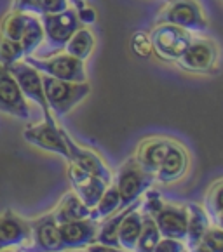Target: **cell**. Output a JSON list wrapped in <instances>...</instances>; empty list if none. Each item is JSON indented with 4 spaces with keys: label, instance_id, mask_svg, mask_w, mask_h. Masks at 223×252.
Wrapping results in <instances>:
<instances>
[{
    "label": "cell",
    "instance_id": "4fadbf2b",
    "mask_svg": "<svg viewBox=\"0 0 223 252\" xmlns=\"http://www.w3.org/2000/svg\"><path fill=\"white\" fill-rule=\"evenodd\" d=\"M155 226L159 230L160 237L175 238V240L183 242L186 237V207L175 204H166L157 211L153 216Z\"/></svg>",
    "mask_w": 223,
    "mask_h": 252
},
{
    "label": "cell",
    "instance_id": "cb8c5ba5",
    "mask_svg": "<svg viewBox=\"0 0 223 252\" xmlns=\"http://www.w3.org/2000/svg\"><path fill=\"white\" fill-rule=\"evenodd\" d=\"M134 207H140V202H133L131 205L124 207V211L120 212L119 216H113L112 219H107V221L101 224V228L96 233V242L103 245H110V247H119V240H117V231H119V224L124 219V216Z\"/></svg>",
    "mask_w": 223,
    "mask_h": 252
},
{
    "label": "cell",
    "instance_id": "8fae6325",
    "mask_svg": "<svg viewBox=\"0 0 223 252\" xmlns=\"http://www.w3.org/2000/svg\"><path fill=\"white\" fill-rule=\"evenodd\" d=\"M34 244L30 247H23L21 252H61L65 251L60 238L58 222L54 221V216L45 214L42 218L30 222Z\"/></svg>",
    "mask_w": 223,
    "mask_h": 252
},
{
    "label": "cell",
    "instance_id": "5b68a950",
    "mask_svg": "<svg viewBox=\"0 0 223 252\" xmlns=\"http://www.w3.org/2000/svg\"><path fill=\"white\" fill-rule=\"evenodd\" d=\"M160 21L183 28L192 35H202L209 30V21L197 0H169Z\"/></svg>",
    "mask_w": 223,
    "mask_h": 252
},
{
    "label": "cell",
    "instance_id": "9a60e30c",
    "mask_svg": "<svg viewBox=\"0 0 223 252\" xmlns=\"http://www.w3.org/2000/svg\"><path fill=\"white\" fill-rule=\"evenodd\" d=\"M60 230V238L63 249H80L87 247L89 244L96 242L98 233V221H93L91 218L78 219V221H70L58 224Z\"/></svg>",
    "mask_w": 223,
    "mask_h": 252
},
{
    "label": "cell",
    "instance_id": "3957f363",
    "mask_svg": "<svg viewBox=\"0 0 223 252\" xmlns=\"http://www.w3.org/2000/svg\"><path fill=\"white\" fill-rule=\"evenodd\" d=\"M40 16L42 28H44V40L47 44V51L42 56L52 54L58 52L61 49H65V44L68 42V38L80 28V21L77 18L75 9H65L61 12H52V14H38Z\"/></svg>",
    "mask_w": 223,
    "mask_h": 252
},
{
    "label": "cell",
    "instance_id": "1f68e13d",
    "mask_svg": "<svg viewBox=\"0 0 223 252\" xmlns=\"http://www.w3.org/2000/svg\"><path fill=\"white\" fill-rule=\"evenodd\" d=\"M162 205H164V200L160 198V193L157 191V189H150V188L147 189V198H145V204H143V214L153 218Z\"/></svg>",
    "mask_w": 223,
    "mask_h": 252
},
{
    "label": "cell",
    "instance_id": "836d02e7",
    "mask_svg": "<svg viewBox=\"0 0 223 252\" xmlns=\"http://www.w3.org/2000/svg\"><path fill=\"white\" fill-rule=\"evenodd\" d=\"M77 18H78V21H80V25H94L96 23V11H94L91 5H84V7H80V9H77Z\"/></svg>",
    "mask_w": 223,
    "mask_h": 252
},
{
    "label": "cell",
    "instance_id": "30bf717a",
    "mask_svg": "<svg viewBox=\"0 0 223 252\" xmlns=\"http://www.w3.org/2000/svg\"><path fill=\"white\" fill-rule=\"evenodd\" d=\"M23 137H25L26 143L37 146L45 152L56 153V155H61L68 162V150L65 145L63 134L61 129L56 126V122H40L37 126H32L28 129L23 130Z\"/></svg>",
    "mask_w": 223,
    "mask_h": 252
},
{
    "label": "cell",
    "instance_id": "484cf974",
    "mask_svg": "<svg viewBox=\"0 0 223 252\" xmlns=\"http://www.w3.org/2000/svg\"><path fill=\"white\" fill-rule=\"evenodd\" d=\"M28 16H30V12L12 9L9 14L4 16V19H2V23H0V33L4 35V37L11 38V40L19 42L23 30H25Z\"/></svg>",
    "mask_w": 223,
    "mask_h": 252
},
{
    "label": "cell",
    "instance_id": "83f0119b",
    "mask_svg": "<svg viewBox=\"0 0 223 252\" xmlns=\"http://www.w3.org/2000/svg\"><path fill=\"white\" fill-rule=\"evenodd\" d=\"M23 58H25V54H23L21 44L0 33V64L7 68L18 61H23Z\"/></svg>",
    "mask_w": 223,
    "mask_h": 252
},
{
    "label": "cell",
    "instance_id": "f1b7e54d",
    "mask_svg": "<svg viewBox=\"0 0 223 252\" xmlns=\"http://www.w3.org/2000/svg\"><path fill=\"white\" fill-rule=\"evenodd\" d=\"M206 214L215 221L216 226H222V181H216L209 188L206 197Z\"/></svg>",
    "mask_w": 223,
    "mask_h": 252
},
{
    "label": "cell",
    "instance_id": "f546056e",
    "mask_svg": "<svg viewBox=\"0 0 223 252\" xmlns=\"http://www.w3.org/2000/svg\"><path fill=\"white\" fill-rule=\"evenodd\" d=\"M131 51L138 58H143V60H149L150 56L153 54L152 42H150V35L147 32H134L133 37H131Z\"/></svg>",
    "mask_w": 223,
    "mask_h": 252
},
{
    "label": "cell",
    "instance_id": "9c48e42d",
    "mask_svg": "<svg viewBox=\"0 0 223 252\" xmlns=\"http://www.w3.org/2000/svg\"><path fill=\"white\" fill-rule=\"evenodd\" d=\"M0 111H4L11 117H16L19 120L30 119L28 99L23 96L14 77L2 64H0Z\"/></svg>",
    "mask_w": 223,
    "mask_h": 252
},
{
    "label": "cell",
    "instance_id": "6da1fadb",
    "mask_svg": "<svg viewBox=\"0 0 223 252\" xmlns=\"http://www.w3.org/2000/svg\"><path fill=\"white\" fill-rule=\"evenodd\" d=\"M42 87L47 106L56 117H65L70 113L80 101H84L91 93L87 82H67L42 75Z\"/></svg>",
    "mask_w": 223,
    "mask_h": 252
},
{
    "label": "cell",
    "instance_id": "5bb4252c",
    "mask_svg": "<svg viewBox=\"0 0 223 252\" xmlns=\"http://www.w3.org/2000/svg\"><path fill=\"white\" fill-rule=\"evenodd\" d=\"M68 178H70V183L75 189V195L89 209H93L98 204V200L108 186L100 178L89 174V172H84L74 163H70V167H68Z\"/></svg>",
    "mask_w": 223,
    "mask_h": 252
},
{
    "label": "cell",
    "instance_id": "8d00e7d4",
    "mask_svg": "<svg viewBox=\"0 0 223 252\" xmlns=\"http://www.w3.org/2000/svg\"><path fill=\"white\" fill-rule=\"evenodd\" d=\"M72 4H74V9L77 11V9L84 7L86 5V0H72Z\"/></svg>",
    "mask_w": 223,
    "mask_h": 252
},
{
    "label": "cell",
    "instance_id": "603a6c76",
    "mask_svg": "<svg viewBox=\"0 0 223 252\" xmlns=\"http://www.w3.org/2000/svg\"><path fill=\"white\" fill-rule=\"evenodd\" d=\"M42 42H44V28H42L40 18H37V16H34L30 12V16L26 19L25 30L21 33V38H19L25 58L26 56H34V52L40 47Z\"/></svg>",
    "mask_w": 223,
    "mask_h": 252
},
{
    "label": "cell",
    "instance_id": "7c38bea8",
    "mask_svg": "<svg viewBox=\"0 0 223 252\" xmlns=\"http://www.w3.org/2000/svg\"><path fill=\"white\" fill-rule=\"evenodd\" d=\"M61 134H63L65 145H67L68 150V163H74L84 172H89V174L100 178L101 181H105L107 185H112V174L108 171V167L105 165V162L101 160V157L96 155L93 150L78 146L70 137V134L65 132L63 129H61Z\"/></svg>",
    "mask_w": 223,
    "mask_h": 252
},
{
    "label": "cell",
    "instance_id": "44dd1931",
    "mask_svg": "<svg viewBox=\"0 0 223 252\" xmlns=\"http://www.w3.org/2000/svg\"><path fill=\"white\" fill-rule=\"evenodd\" d=\"M89 212H91V209L82 204V200L75 193L68 191L63 195V198L60 200L56 211L52 212V216H54V221L58 222V224H63V222L78 221V219L89 218Z\"/></svg>",
    "mask_w": 223,
    "mask_h": 252
},
{
    "label": "cell",
    "instance_id": "7a4b0ae2",
    "mask_svg": "<svg viewBox=\"0 0 223 252\" xmlns=\"http://www.w3.org/2000/svg\"><path fill=\"white\" fill-rule=\"evenodd\" d=\"M182 70L190 73H218L220 49L211 38H202L193 35L188 47L175 61Z\"/></svg>",
    "mask_w": 223,
    "mask_h": 252
},
{
    "label": "cell",
    "instance_id": "d4e9b609",
    "mask_svg": "<svg viewBox=\"0 0 223 252\" xmlns=\"http://www.w3.org/2000/svg\"><path fill=\"white\" fill-rule=\"evenodd\" d=\"M117 209H120V197H119V191H117V186L112 183V185L107 186V189L103 191L98 204L91 209L89 218L93 221H100V219L110 216L112 212H115Z\"/></svg>",
    "mask_w": 223,
    "mask_h": 252
},
{
    "label": "cell",
    "instance_id": "ba28073f",
    "mask_svg": "<svg viewBox=\"0 0 223 252\" xmlns=\"http://www.w3.org/2000/svg\"><path fill=\"white\" fill-rule=\"evenodd\" d=\"M7 70H9V73L14 77V80L18 82L23 96H25L26 99H32L34 103H37L38 106H40L45 122H56L51 110H49V106H47V101H45L40 71H37L34 66H30V64L25 63V61H18V63L11 64V66H7Z\"/></svg>",
    "mask_w": 223,
    "mask_h": 252
},
{
    "label": "cell",
    "instance_id": "e575fe53",
    "mask_svg": "<svg viewBox=\"0 0 223 252\" xmlns=\"http://www.w3.org/2000/svg\"><path fill=\"white\" fill-rule=\"evenodd\" d=\"M87 252H129V251H120L119 247H110V245H103V244H89L87 245Z\"/></svg>",
    "mask_w": 223,
    "mask_h": 252
},
{
    "label": "cell",
    "instance_id": "e0dca14e",
    "mask_svg": "<svg viewBox=\"0 0 223 252\" xmlns=\"http://www.w3.org/2000/svg\"><path fill=\"white\" fill-rule=\"evenodd\" d=\"M188 169V153L180 143L173 141L162 163L159 165L155 172V179L160 183H173L178 181L185 176Z\"/></svg>",
    "mask_w": 223,
    "mask_h": 252
},
{
    "label": "cell",
    "instance_id": "ab89813d",
    "mask_svg": "<svg viewBox=\"0 0 223 252\" xmlns=\"http://www.w3.org/2000/svg\"><path fill=\"white\" fill-rule=\"evenodd\" d=\"M167 2H169V0H167Z\"/></svg>",
    "mask_w": 223,
    "mask_h": 252
},
{
    "label": "cell",
    "instance_id": "ffe728a7",
    "mask_svg": "<svg viewBox=\"0 0 223 252\" xmlns=\"http://www.w3.org/2000/svg\"><path fill=\"white\" fill-rule=\"evenodd\" d=\"M186 207V245L193 247L197 242L202 240L206 230H208L211 224H209V218L206 214V211L197 204H188Z\"/></svg>",
    "mask_w": 223,
    "mask_h": 252
},
{
    "label": "cell",
    "instance_id": "d6986e66",
    "mask_svg": "<svg viewBox=\"0 0 223 252\" xmlns=\"http://www.w3.org/2000/svg\"><path fill=\"white\" fill-rule=\"evenodd\" d=\"M142 222H143V214L138 211V207L131 209L124 219L119 224V231H117V240H119V247L126 249V251H134L136 247L138 237L142 231Z\"/></svg>",
    "mask_w": 223,
    "mask_h": 252
},
{
    "label": "cell",
    "instance_id": "d6a6232c",
    "mask_svg": "<svg viewBox=\"0 0 223 252\" xmlns=\"http://www.w3.org/2000/svg\"><path fill=\"white\" fill-rule=\"evenodd\" d=\"M153 252H185V245L175 238H164V240H159Z\"/></svg>",
    "mask_w": 223,
    "mask_h": 252
},
{
    "label": "cell",
    "instance_id": "52a82bcc",
    "mask_svg": "<svg viewBox=\"0 0 223 252\" xmlns=\"http://www.w3.org/2000/svg\"><path fill=\"white\" fill-rule=\"evenodd\" d=\"M193 35L169 23H160L150 33L152 49L162 61H176L188 47Z\"/></svg>",
    "mask_w": 223,
    "mask_h": 252
},
{
    "label": "cell",
    "instance_id": "8992f818",
    "mask_svg": "<svg viewBox=\"0 0 223 252\" xmlns=\"http://www.w3.org/2000/svg\"><path fill=\"white\" fill-rule=\"evenodd\" d=\"M153 181H155V176L142 169V165L134 158L124 162L117 172L115 183H113L120 197V209L136 202L152 186Z\"/></svg>",
    "mask_w": 223,
    "mask_h": 252
},
{
    "label": "cell",
    "instance_id": "d590c367",
    "mask_svg": "<svg viewBox=\"0 0 223 252\" xmlns=\"http://www.w3.org/2000/svg\"><path fill=\"white\" fill-rule=\"evenodd\" d=\"M34 4H35V0H14V9L32 12V14H34Z\"/></svg>",
    "mask_w": 223,
    "mask_h": 252
},
{
    "label": "cell",
    "instance_id": "74e56055",
    "mask_svg": "<svg viewBox=\"0 0 223 252\" xmlns=\"http://www.w3.org/2000/svg\"><path fill=\"white\" fill-rule=\"evenodd\" d=\"M61 252H63V251H61ZM70 252H84V251H70ZM87 252V251H86Z\"/></svg>",
    "mask_w": 223,
    "mask_h": 252
},
{
    "label": "cell",
    "instance_id": "4dcf8cb0",
    "mask_svg": "<svg viewBox=\"0 0 223 252\" xmlns=\"http://www.w3.org/2000/svg\"><path fill=\"white\" fill-rule=\"evenodd\" d=\"M202 242L211 252H223V231L220 230V226H209L202 237Z\"/></svg>",
    "mask_w": 223,
    "mask_h": 252
},
{
    "label": "cell",
    "instance_id": "ac0fdd59",
    "mask_svg": "<svg viewBox=\"0 0 223 252\" xmlns=\"http://www.w3.org/2000/svg\"><path fill=\"white\" fill-rule=\"evenodd\" d=\"M171 143L173 139H166V137H150V139H145L140 145V148H138L134 160L142 165V169H145L147 172L155 176L157 169L162 163Z\"/></svg>",
    "mask_w": 223,
    "mask_h": 252
},
{
    "label": "cell",
    "instance_id": "7402d4cb",
    "mask_svg": "<svg viewBox=\"0 0 223 252\" xmlns=\"http://www.w3.org/2000/svg\"><path fill=\"white\" fill-rule=\"evenodd\" d=\"M94 44H96L94 35L91 33L87 28L80 26V28L68 38L67 44H65V52L74 56V58H77V60H80V61H86L91 56V52H93Z\"/></svg>",
    "mask_w": 223,
    "mask_h": 252
},
{
    "label": "cell",
    "instance_id": "277c9868",
    "mask_svg": "<svg viewBox=\"0 0 223 252\" xmlns=\"http://www.w3.org/2000/svg\"><path fill=\"white\" fill-rule=\"evenodd\" d=\"M25 63L34 66L37 71L47 77L58 78V80L67 82H87L84 61L77 60L74 56L61 52V54L45 56V58H35V56H26L23 58Z\"/></svg>",
    "mask_w": 223,
    "mask_h": 252
},
{
    "label": "cell",
    "instance_id": "f35d334b",
    "mask_svg": "<svg viewBox=\"0 0 223 252\" xmlns=\"http://www.w3.org/2000/svg\"><path fill=\"white\" fill-rule=\"evenodd\" d=\"M0 252H12V251H4V249H2V251H0Z\"/></svg>",
    "mask_w": 223,
    "mask_h": 252
},
{
    "label": "cell",
    "instance_id": "2e32d148",
    "mask_svg": "<svg viewBox=\"0 0 223 252\" xmlns=\"http://www.w3.org/2000/svg\"><path fill=\"white\" fill-rule=\"evenodd\" d=\"M32 237V226L26 219L19 218L11 209L0 214V251L23 245Z\"/></svg>",
    "mask_w": 223,
    "mask_h": 252
},
{
    "label": "cell",
    "instance_id": "4316f807",
    "mask_svg": "<svg viewBox=\"0 0 223 252\" xmlns=\"http://www.w3.org/2000/svg\"><path fill=\"white\" fill-rule=\"evenodd\" d=\"M160 240V233L155 226V221H153L150 216L143 214V222H142V231H140V237H138L136 252H153L155 245Z\"/></svg>",
    "mask_w": 223,
    "mask_h": 252
}]
</instances>
